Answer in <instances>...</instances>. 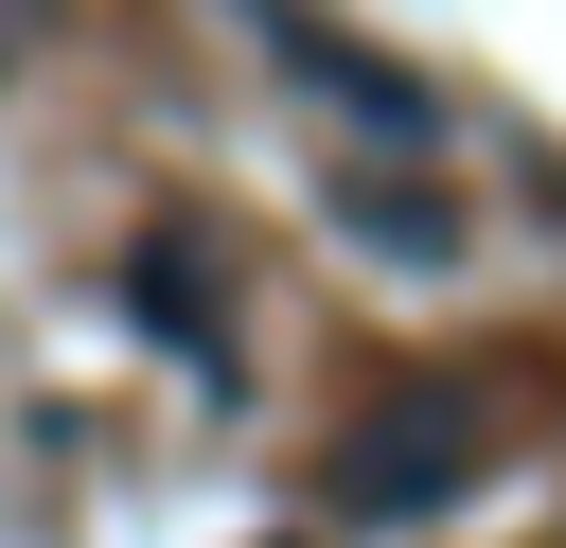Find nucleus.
I'll use <instances>...</instances> for the list:
<instances>
[{"label":"nucleus","instance_id":"4","mask_svg":"<svg viewBox=\"0 0 566 548\" xmlns=\"http://www.w3.org/2000/svg\"><path fill=\"white\" fill-rule=\"evenodd\" d=\"M124 301H142V318H159L177 354H212V283H195L177 247H142V265H124Z\"/></svg>","mask_w":566,"mask_h":548},{"label":"nucleus","instance_id":"1","mask_svg":"<svg viewBox=\"0 0 566 548\" xmlns=\"http://www.w3.org/2000/svg\"><path fill=\"white\" fill-rule=\"evenodd\" d=\"M248 35H265V53H283L301 88H336V124H371V141H442V124H460V106H442V88L407 71V53H371V35H336L318 0H248Z\"/></svg>","mask_w":566,"mask_h":548},{"label":"nucleus","instance_id":"2","mask_svg":"<svg viewBox=\"0 0 566 548\" xmlns=\"http://www.w3.org/2000/svg\"><path fill=\"white\" fill-rule=\"evenodd\" d=\"M478 460H495V442H478V407L407 389V407H371V424L336 442V513H442V495H460Z\"/></svg>","mask_w":566,"mask_h":548},{"label":"nucleus","instance_id":"3","mask_svg":"<svg viewBox=\"0 0 566 548\" xmlns=\"http://www.w3.org/2000/svg\"><path fill=\"white\" fill-rule=\"evenodd\" d=\"M336 212H354L389 265H442V247H460V212H442V194H407V177H336Z\"/></svg>","mask_w":566,"mask_h":548}]
</instances>
